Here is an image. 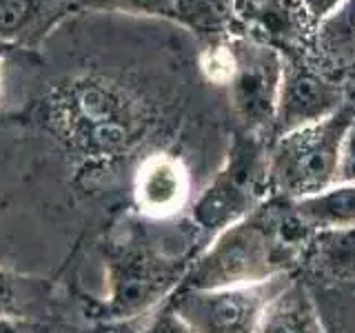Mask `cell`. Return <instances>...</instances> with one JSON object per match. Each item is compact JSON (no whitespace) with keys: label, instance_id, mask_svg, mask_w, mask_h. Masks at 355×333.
I'll return each mask as SVG.
<instances>
[{"label":"cell","instance_id":"cell-1","mask_svg":"<svg viewBox=\"0 0 355 333\" xmlns=\"http://www.w3.org/2000/svg\"><path fill=\"white\" fill-rule=\"evenodd\" d=\"M306 240L309 233L293 216L291 203L275 196L218 231L189 262L180 287L218 289L291 273Z\"/></svg>","mask_w":355,"mask_h":333},{"label":"cell","instance_id":"cell-2","mask_svg":"<svg viewBox=\"0 0 355 333\" xmlns=\"http://www.w3.org/2000/svg\"><path fill=\"white\" fill-rule=\"evenodd\" d=\"M355 107L344 103L336 114L277 136L266 158L273 196L297 200L338 182L340 149Z\"/></svg>","mask_w":355,"mask_h":333},{"label":"cell","instance_id":"cell-3","mask_svg":"<svg viewBox=\"0 0 355 333\" xmlns=\"http://www.w3.org/2000/svg\"><path fill=\"white\" fill-rule=\"evenodd\" d=\"M58 111L73 142L89 151L127 147L140 129L138 103L105 78H83L62 89Z\"/></svg>","mask_w":355,"mask_h":333},{"label":"cell","instance_id":"cell-4","mask_svg":"<svg viewBox=\"0 0 355 333\" xmlns=\"http://www.w3.org/2000/svg\"><path fill=\"white\" fill-rule=\"evenodd\" d=\"M291 280V273H284L262 282L218 289L178 287L166 300L196 333H255L264 311Z\"/></svg>","mask_w":355,"mask_h":333},{"label":"cell","instance_id":"cell-5","mask_svg":"<svg viewBox=\"0 0 355 333\" xmlns=\"http://www.w3.org/2000/svg\"><path fill=\"white\" fill-rule=\"evenodd\" d=\"M266 158L269 151L264 153L255 142H238L227 164L191 203L193 225L216 236L260 207L266 200V191H271Z\"/></svg>","mask_w":355,"mask_h":333},{"label":"cell","instance_id":"cell-6","mask_svg":"<svg viewBox=\"0 0 355 333\" xmlns=\"http://www.w3.org/2000/svg\"><path fill=\"white\" fill-rule=\"evenodd\" d=\"M184 271H175L173 262L153 258L147 249L122 244L107 262V298L105 318L122 320L144 314L166 293L180 287Z\"/></svg>","mask_w":355,"mask_h":333},{"label":"cell","instance_id":"cell-7","mask_svg":"<svg viewBox=\"0 0 355 333\" xmlns=\"http://www.w3.org/2000/svg\"><path fill=\"white\" fill-rule=\"evenodd\" d=\"M236 71L229 83L233 114L249 133L273 129L282 83V53L251 40H236Z\"/></svg>","mask_w":355,"mask_h":333},{"label":"cell","instance_id":"cell-8","mask_svg":"<svg viewBox=\"0 0 355 333\" xmlns=\"http://www.w3.org/2000/svg\"><path fill=\"white\" fill-rule=\"evenodd\" d=\"M342 105L344 94L340 85L311 67L282 56V83L271 129L275 138L306 125H315L336 114Z\"/></svg>","mask_w":355,"mask_h":333},{"label":"cell","instance_id":"cell-9","mask_svg":"<svg viewBox=\"0 0 355 333\" xmlns=\"http://www.w3.org/2000/svg\"><path fill=\"white\" fill-rule=\"evenodd\" d=\"M191 200V173L182 158L158 151L147 155L133 176V203L144 218L169 220Z\"/></svg>","mask_w":355,"mask_h":333},{"label":"cell","instance_id":"cell-10","mask_svg":"<svg viewBox=\"0 0 355 333\" xmlns=\"http://www.w3.org/2000/svg\"><path fill=\"white\" fill-rule=\"evenodd\" d=\"M73 11V0H0V42L9 49H33Z\"/></svg>","mask_w":355,"mask_h":333},{"label":"cell","instance_id":"cell-11","mask_svg":"<svg viewBox=\"0 0 355 333\" xmlns=\"http://www.w3.org/2000/svg\"><path fill=\"white\" fill-rule=\"evenodd\" d=\"M288 203L309 236L318 231L355 227V185L351 182H336L318 194Z\"/></svg>","mask_w":355,"mask_h":333},{"label":"cell","instance_id":"cell-12","mask_svg":"<svg viewBox=\"0 0 355 333\" xmlns=\"http://www.w3.org/2000/svg\"><path fill=\"white\" fill-rule=\"evenodd\" d=\"M302 255L324 280L355 284V227L313 233L309 236Z\"/></svg>","mask_w":355,"mask_h":333},{"label":"cell","instance_id":"cell-13","mask_svg":"<svg viewBox=\"0 0 355 333\" xmlns=\"http://www.w3.org/2000/svg\"><path fill=\"white\" fill-rule=\"evenodd\" d=\"M255 333H327L306 287L291 280L264 311Z\"/></svg>","mask_w":355,"mask_h":333},{"label":"cell","instance_id":"cell-14","mask_svg":"<svg viewBox=\"0 0 355 333\" xmlns=\"http://www.w3.org/2000/svg\"><path fill=\"white\" fill-rule=\"evenodd\" d=\"M315 47L327 62L349 67L355 62V0L344 3L315 25Z\"/></svg>","mask_w":355,"mask_h":333},{"label":"cell","instance_id":"cell-15","mask_svg":"<svg viewBox=\"0 0 355 333\" xmlns=\"http://www.w3.org/2000/svg\"><path fill=\"white\" fill-rule=\"evenodd\" d=\"M236 3L238 0H175L173 20L200 36L216 38L229 29Z\"/></svg>","mask_w":355,"mask_h":333},{"label":"cell","instance_id":"cell-16","mask_svg":"<svg viewBox=\"0 0 355 333\" xmlns=\"http://www.w3.org/2000/svg\"><path fill=\"white\" fill-rule=\"evenodd\" d=\"M36 293V280L0 266V318H36L29 314Z\"/></svg>","mask_w":355,"mask_h":333},{"label":"cell","instance_id":"cell-17","mask_svg":"<svg viewBox=\"0 0 355 333\" xmlns=\"http://www.w3.org/2000/svg\"><path fill=\"white\" fill-rule=\"evenodd\" d=\"M76 9H107V11H125L138 16H158L171 18L175 11V0H73Z\"/></svg>","mask_w":355,"mask_h":333},{"label":"cell","instance_id":"cell-18","mask_svg":"<svg viewBox=\"0 0 355 333\" xmlns=\"http://www.w3.org/2000/svg\"><path fill=\"white\" fill-rule=\"evenodd\" d=\"M202 71L211 83L229 87L236 71V49L233 42H216L202 53Z\"/></svg>","mask_w":355,"mask_h":333},{"label":"cell","instance_id":"cell-19","mask_svg":"<svg viewBox=\"0 0 355 333\" xmlns=\"http://www.w3.org/2000/svg\"><path fill=\"white\" fill-rule=\"evenodd\" d=\"M138 333H196V331L189 327V322L169 305V300H164V302L144 320V325L140 327Z\"/></svg>","mask_w":355,"mask_h":333},{"label":"cell","instance_id":"cell-20","mask_svg":"<svg viewBox=\"0 0 355 333\" xmlns=\"http://www.w3.org/2000/svg\"><path fill=\"white\" fill-rule=\"evenodd\" d=\"M338 182H351V185H355V116L349 122L347 133H344V140H342Z\"/></svg>","mask_w":355,"mask_h":333},{"label":"cell","instance_id":"cell-21","mask_svg":"<svg viewBox=\"0 0 355 333\" xmlns=\"http://www.w3.org/2000/svg\"><path fill=\"white\" fill-rule=\"evenodd\" d=\"M0 333H53V329L38 318H0Z\"/></svg>","mask_w":355,"mask_h":333},{"label":"cell","instance_id":"cell-22","mask_svg":"<svg viewBox=\"0 0 355 333\" xmlns=\"http://www.w3.org/2000/svg\"><path fill=\"white\" fill-rule=\"evenodd\" d=\"M302 3V9H304V14L311 22H318L322 18H327L331 11H336L344 0H300Z\"/></svg>","mask_w":355,"mask_h":333},{"label":"cell","instance_id":"cell-23","mask_svg":"<svg viewBox=\"0 0 355 333\" xmlns=\"http://www.w3.org/2000/svg\"><path fill=\"white\" fill-rule=\"evenodd\" d=\"M0 89H3V56H0Z\"/></svg>","mask_w":355,"mask_h":333},{"label":"cell","instance_id":"cell-24","mask_svg":"<svg viewBox=\"0 0 355 333\" xmlns=\"http://www.w3.org/2000/svg\"><path fill=\"white\" fill-rule=\"evenodd\" d=\"M7 49H9V47H5V44H3V42H0V56H3V53H5Z\"/></svg>","mask_w":355,"mask_h":333}]
</instances>
